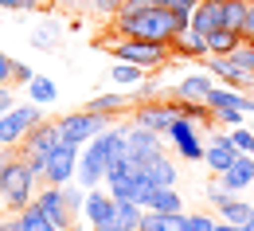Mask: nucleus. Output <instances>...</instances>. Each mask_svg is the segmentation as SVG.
Returning a JSON list of instances; mask_svg holds the SVG:
<instances>
[{
    "label": "nucleus",
    "instance_id": "47",
    "mask_svg": "<svg viewBox=\"0 0 254 231\" xmlns=\"http://www.w3.org/2000/svg\"><path fill=\"white\" fill-rule=\"evenodd\" d=\"M251 157H254V149H251Z\"/></svg>",
    "mask_w": 254,
    "mask_h": 231
},
{
    "label": "nucleus",
    "instance_id": "11",
    "mask_svg": "<svg viewBox=\"0 0 254 231\" xmlns=\"http://www.w3.org/2000/svg\"><path fill=\"white\" fill-rule=\"evenodd\" d=\"M35 204L47 212V220L55 224L59 231H70L74 224H78V216L66 208V196H63V188L59 184H39V192H35Z\"/></svg>",
    "mask_w": 254,
    "mask_h": 231
},
{
    "label": "nucleus",
    "instance_id": "42",
    "mask_svg": "<svg viewBox=\"0 0 254 231\" xmlns=\"http://www.w3.org/2000/svg\"><path fill=\"white\" fill-rule=\"evenodd\" d=\"M0 231H24V228H20V216H8V220H0Z\"/></svg>",
    "mask_w": 254,
    "mask_h": 231
},
{
    "label": "nucleus",
    "instance_id": "7",
    "mask_svg": "<svg viewBox=\"0 0 254 231\" xmlns=\"http://www.w3.org/2000/svg\"><path fill=\"white\" fill-rule=\"evenodd\" d=\"M47 114H43V106H35V102H16L4 118H0V145L4 149H20V141L28 137L32 126H39Z\"/></svg>",
    "mask_w": 254,
    "mask_h": 231
},
{
    "label": "nucleus",
    "instance_id": "37",
    "mask_svg": "<svg viewBox=\"0 0 254 231\" xmlns=\"http://www.w3.org/2000/svg\"><path fill=\"white\" fill-rule=\"evenodd\" d=\"M122 4H126V0H90V8H94L98 16H118Z\"/></svg>",
    "mask_w": 254,
    "mask_h": 231
},
{
    "label": "nucleus",
    "instance_id": "46",
    "mask_svg": "<svg viewBox=\"0 0 254 231\" xmlns=\"http://www.w3.org/2000/svg\"><path fill=\"white\" fill-rule=\"evenodd\" d=\"M191 4H199V0H191Z\"/></svg>",
    "mask_w": 254,
    "mask_h": 231
},
{
    "label": "nucleus",
    "instance_id": "24",
    "mask_svg": "<svg viewBox=\"0 0 254 231\" xmlns=\"http://www.w3.org/2000/svg\"><path fill=\"white\" fill-rule=\"evenodd\" d=\"M24 90H28V102H35V106H51V102L59 98V86H55L47 75H35Z\"/></svg>",
    "mask_w": 254,
    "mask_h": 231
},
{
    "label": "nucleus",
    "instance_id": "19",
    "mask_svg": "<svg viewBox=\"0 0 254 231\" xmlns=\"http://www.w3.org/2000/svg\"><path fill=\"white\" fill-rule=\"evenodd\" d=\"M191 28L199 35H211L215 28H227L223 24V0H199L191 8Z\"/></svg>",
    "mask_w": 254,
    "mask_h": 231
},
{
    "label": "nucleus",
    "instance_id": "23",
    "mask_svg": "<svg viewBox=\"0 0 254 231\" xmlns=\"http://www.w3.org/2000/svg\"><path fill=\"white\" fill-rule=\"evenodd\" d=\"M215 212H223L219 220H227V224H239V228H247V224L254 220V204H251V200H243V196H227L219 208H215Z\"/></svg>",
    "mask_w": 254,
    "mask_h": 231
},
{
    "label": "nucleus",
    "instance_id": "10",
    "mask_svg": "<svg viewBox=\"0 0 254 231\" xmlns=\"http://www.w3.org/2000/svg\"><path fill=\"white\" fill-rule=\"evenodd\" d=\"M74 172H78V145H70V141H59L55 149H51V157H47V165H43V184H70L74 180Z\"/></svg>",
    "mask_w": 254,
    "mask_h": 231
},
{
    "label": "nucleus",
    "instance_id": "1",
    "mask_svg": "<svg viewBox=\"0 0 254 231\" xmlns=\"http://www.w3.org/2000/svg\"><path fill=\"white\" fill-rule=\"evenodd\" d=\"M180 16L164 4L149 0H126L122 12L114 16V39H153V43H172V35L180 32Z\"/></svg>",
    "mask_w": 254,
    "mask_h": 231
},
{
    "label": "nucleus",
    "instance_id": "2",
    "mask_svg": "<svg viewBox=\"0 0 254 231\" xmlns=\"http://www.w3.org/2000/svg\"><path fill=\"white\" fill-rule=\"evenodd\" d=\"M122 149H126V122H114L110 130H102L98 137H90V141L78 149V172H74V180H78L82 188H98V184L106 180L110 161H114Z\"/></svg>",
    "mask_w": 254,
    "mask_h": 231
},
{
    "label": "nucleus",
    "instance_id": "34",
    "mask_svg": "<svg viewBox=\"0 0 254 231\" xmlns=\"http://www.w3.org/2000/svg\"><path fill=\"white\" fill-rule=\"evenodd\" d=\"M215 216L211 212H188V231H215Z\"/></svg>",
    "mask_w": 254,
    "mask_h": 231
},
{
    "label": "nucleus",
    "instance_id": "25",
    "mask_svg": "<svg viewBox=\"0 0 254 231\" xmlns=\"http://www.w3.org/2000/svg\"><path fill=\"white\" fill-rule=\"evenodd\" d=\"M145 208L149 212H184V200L176 188H153L149 200H145Z\"/></svg>",
    "mask_w": 254,
    "mask_h": 231
},
{
    "label": "nucleus",
    "instance_id": "14",
    "mask_svg": "<svg viewBox=\"0 0 254 231\" xmlns=\"http://www.w3.org/2000/svg\"><path fill=\"white\" fill-rule=\"evenodd\" d=\"M235 157H239V145L231 141V130H219L207 137V145H203V165L211 168L215 176H219L223 168L235 165Z\"/></svg>",
    "mask_w": 254,
    "mask_h": 231
},
{
    "label": "nucleus",
    "instance_id": "49",
    "mask_svg": "<svg viewBox=\"0 0 254 231\" xmlns=\"http://www.w3.org/2000/svg\"><path fill=\"white\" fill-rule=\"evenodd\" d=\"M251 192H254V188H251Z\"/></svg>",
    "mask_w": 254,
    "mask_h": 231
},
{
    "label": "nucleus",
    "instance_id": "26",
    "mask_svg": "<svg viewBox=\"0 0 254 231\" xmlns=\"http://www.w3.org/2000/svg\"><path fill=\"white\" fill-rule=\"evenodd\" d=\"M239 43H243V32H235V28H215L207 35V51L211 55H231Z\"/></svg>",
    "mask_w": 254,
    "mask_h": 231
},
{
    "label": "nucleus",
    "instance_id": "5",
    "mask_svg": "<svg viewBox=\"0 0 254 231\" xmlns=\"http://www.w3.org/2000/svg\"><path fill=\"white\" fill-rule=\"evenodd\" d=\"M59 141H63V137H59V122H55V118H43L39 126L28 130V137L20 141V149H16V153H20V157H24L39 176H43V165H47V157H51V149H55Z\"/></svg>",
    "mask_w": 254,
    "mask_h": 231
},
{
    "label": "nucleus",
    "instance_id": "9",
    "mask_svg": "<svg viewBox=\"0 0 254 231\" xmlns=\"http://www.w3.org/2000/svg\"><path fill=\"white\" fill-rule=\"evenodd\" d=\"M114 204L118 200L110 196V188L106 184H98V188H86V200H82V212H78V220L86 224L90 231H110V220H114Z\"/></svg>",
    "mask_w": 254,
    "mask_h": 231
},
{
    "label": "nucleus",
    "instance_id": "35",
    "mask_svg": "<svg viewBox=\"0 0 254 231\" xmlns=\"http://www.w3.org/2000/svg\"><path fill=\"white\" fill-rule=\"evenodd\" d=\"M35 78V71L28 63H20V59H12V86H28Z\"/></svg>",
    "mask_w": 254,
    "mask_h": 231
},
{
    "label": "nucleus",
    "instance_id": "21",
    "mask_svg": "<svg viewBox=\"0 0 254 231\" xmlns=\"http://www.w3.org/2000/svg\"><path fill=\"white\" fill-rule=\"evenodd\" d=\"M141 220H145V204H137V200H118V204H114L110 231H137Z\"/></svg>",
    "mask_w": 254,
    "mask_h": 231
},
{
    "label": "nucleus",
    "instance_id": "40",
    "mask_svg": "<svg viewBox=\"0 0 254 231\" xmlns=\"http://www.w3.org/2000/svg\"><path fill=\"white\" fill-rule=\"evenodd\" d=\"M0 12H32V0H0Z\"/></svg>",
    "mask_w": 254,
    "mask_h": 231
},
{
    "label": "nucleus",
    "instance_id": "22",
    "mask_svg": "<svg viewBox=\"0 0 254 231\" xmlns=\"http://www.w3.org/2000/svg\"><path fill=\"white\" fill-rule=\"evenodd\" d=\"M137 231H188V212H149Z\"/></svg>",
    "mask_w": 254,
    "mask_h": 231
},
{
    "label": "nucleus",
    "instance_id": "6",
    "mask_svg": "<svg viewBox=\"0 0 254 231\" xmlns=\"http://www.w3.org/2000/svg\"><path fill=\"white\" fill-rule=\"evenodd\" d=\"M59 122V137L63 141H70V145H86L90 137H98L102 130H110L114 126V118H106V114H98V110H74V114H63V118H55Z\"/></svg>",
    "mask_w": 254,
    "mask_h": 231
},
{
    "label": "nucleus",
    "instance_id": "27",
    "mask_svg": "<svg viewBox=\"0 0 254 231\" xmlns=\"http://www.w3.org/2000/svg\"><path fill=\"white\" fill-rule=\"evenodd\" d=\"M16 216H20V228H24V231H59L55 224H51V220H47V212H43L35 200L28 204V208H20Z\"/></svg>",
    "mask_w": 254,
    "mask_h": 231
},
{
    "label": "nucleus",
    "instance_id": "36",
    "mask_svg": "<svg viewBox=\"0 0 254 231\" xmlns=\"http://www.w3.org/2000/svg\"><path fill=\"white\" fill-rule=\"evenodd\" d=\"M203 196H207V204H211V208H219L223 200H227V196H235V192H227V188H223V180H211V184L203 188Z\"/></svg>",
    "mask_w": 254,
    "mask_h": 231
},
{
    "label": "nucleus",
    "instance_id": "28",
    "mask_svg": "<svg viewBox=\"0 0 254 231\" xmlns=\"http://www.w3.org/2000/svg\"><path fill=\"white\" fill-rule=\"evenodd\" d=\"M110 82H114V86H122V90H129V86L145 82V71H141V67H133V63L114 59V67H110Z\"/></svg>",
    "mask_w": 254,
    "mask_h": 231
},
{
    "label": "nucleus",
    "instance_id": "4",
    "mask_svg": "<svg viewBox=\"0 0 254 231\" xmlns=\"http://www.w3.org/2000/svg\"><path fill=\"white\" fill-rule=\"evenodd\" d=\"M110 55L122 59V63H133L141 71H157L172 59L168 43H153V39H114L110 43Z\"/></svg>",
    "mask_w": 254,
    "mask_h": 231
},
{
    "label": "nucleus",
    "instance_id": "45",
    "mask_svg": "<svg viewBox=\"0 0 254 231\" xmlns=\"http://www.w3.org/2000/svg\"><path fill=\"white\" fill-rule=\"evenodd\" d=\"M247 231H254V220H251V224H247Z\"/></svg>",
    "mask_w": 254,
    "mask_h": 231
},
{
    "label": "nucleus",
    "instance_id": "33",
    "mask_svg": "<svg viewBox=\"0 0 254 231\" xmlns=\"http://www.w3.org/2000/svg\"><path fill=\"white\" fill-rule=\"evenodd\" d=\"M231 141L239 145V153H251L254 149V126H235V130H231Z\"/></svg>",
    "mask_w": 254,
    "mask_h": 231
},
{
    "label": "nucleus",
    "instance_id": "32",
    "mask_svg": "<svg viewBox=\"0 0 254 231\" xmlns=\"http://www.w3.org/2000/svg\"><path fill=\"white\" fill-rule=\"evenodd\" d=\"M211 114H215V126H223V130L247 126V114H243V110H211Z\"/></svg>",
    "mask_w": 254,
    "mask_h": 231
},
{
    "label": "nucleus",
    "instance_id": "44",
    "mask_svg": "<svg viewBox=\"0 0 254 231\" xmlns=\"http://www.w3.org/2000/svg\"><path fill=\"white\" fill-rule=\"evenodd\" d=\"M55 0H32V8H51Z\"/></svg>",
    "mask_w": 254,
    "mask_h": 231
},
{
    "label": "nucleus",
    "instance_id": "12",
    "mask_svg": "<svg viewBox=\"0 0 254 231\" xmlns=\"http://www.w3.org/2000/svg\"><path fill=\"white\" fill-rule=\"evenodd\" d=\"M129 122L133 126H141V130H153V133H168V126L176 122V114H172V106L168 98H157V102H137L133 106V114H129Z\"/></svg>",
    "mask_w": 254,
    "mask_h": 231
},
{
    "label": "nucleus",
    "instance_id": "18",
    "mask_svg": "<svg viewBox=\"0 0 254 231\" xmlns=\"http://www.w3.org/2000/svg\"><path fill=\"white\" fill-rule=\"evenodd\" d=\"M141 172L149 176V184L153 188H176V180H180V168H176V161L160 149V153H153L149 161H141Z\"/></svg>",
    "mask_w": 254,
    "mask_h": 231
},
{
    "label": "nucleus",
    "instance_id": "17",
    "mask_svg": "<svg viewBox=\"0 0 254 231\" xmlns=\"http://www.w3.org/2000/svg\"><path fill=\"white\" fill-rule=\"evenodd\" d=\"M219 180H223V188H227V192H235V196L251 192V188H254V157H251V153H239V157H235V165L219 172Z\"/></svg>",
    "mask_w": 254,
    "mask_h": 231
},
{
    "label": "nucleus",
    "instance_id": "29",
    "mask_svg": "<svg viewBox=\"0 0 254 231\" xmlns=\"http://www.w3.org/2000/svg\"><path fill=\"white\" fill-rule=\"evenodd\" d=\"M157 98H168V90L160 86L157 78H145V82H137V90H133V106H137V102H157Z\"/></svg>",
    "mask_w": 254,
    "mask_h": 231
},
{
    "label": "nucleus",
    "instance_id": "15",
    "mask_svg": "<svg viewBox=\"0 0 254 231\" xmlns=\"http://www.w3.org/2000/svg\"><path fill=\"white\" fill-rule=\"evenodd\" d=\"M211 86H215V78H211L207 71H188V75H180V82H176L168 94L180 98V102H191V106H207Z\"/></svg>",
    "mask_w": 254,
    "mask_h": 231
},
{
    "label": "nucleus",
    "instance_id": "3",
    "mask_svg": "<svg viewBox=\"0 0 254 231\" xmlns=\"http://www.w3.org/2000/svg\"><path fill=\"white\" fill-rule=\"evenodd\" d=\"M39 184H43V176L35 172L20 153L4 165V172H0V188H4V208L8 212H20V208H28L35 200V192H39Z\"/></svg>",
    "mask_w": 254,
    "mask_h": 231
},
{
    "label": "nucleus",
    "instance_id": "20",
    "mask_svg": "<svg viewBox=\"0 0 254 231\" xmlns=\"http://www.w3.org/2000/svg\"><path fill=\"white\" fill-rule=\"evenodd\" d=\"M86 106L98 110V114H106V118H122V114L133 110V94H129V90H102V94H94Z\"/></svg>",
    "mask_w": 254,
    "mask_h": 231
},
{
    "label": "nucleus",
    "instance_id": "41",
    "mask_svg": "<svg viewBox=\"0 0 254 231\" xmlns=\"http://www.w3.org/2000/svg\"><path fill=\"white\" fill-rule=\"evenodd\" d=\"M0 82L12 86V55H4V51H0Z\"/></svg>",
    "mask_w": 254,
    "mask_h": 231
},
{
    "label": "nucleus",
    "instance_id": "31",
    "mask_svg": "<svg viewBox=\"0 0 254 231\" xmlns=\"http://www.w3.org/2000/svg\"><path fill=\"white\" fill-rule=\"evenodd\" d=\"M231 63L239 67V71H247V75H254V43H239L231 51Z\"/></svg>",
    "mask_w": 254,
    "mask_h": 231
},
{
    "label": "nucleus",
    "instance_id": "48",
    "mask_svg": "<svg viewBox=\"0 0 254 231\" xmlns=\"http://www.w3.org/2000/svg\"><path fill=\"white\" fill-rule=\"evenodd\" d=\"M0 149H4V145H0Z\"/></svg>",
    "mask_w": 254,
    "mask_h": 231
},
{
    "label": "nucleus",
    "instance_id": "43",
    "mask_svg": "<svg viewBox=\"0 0 254 231\" xmlns=\"http://www.w3.org/2000/svg\"><path fill=\"white\" fill-rule=\"evenodd\" d=\"M215 231H247V228H239V224H227V220H219V224H215Z\"/></svg>",
    "mask_w": 254,
    "mask_h": 231
},
{
    "label": "nucleus",
    "instance_id": "16",
    "mask_svg": "<svg viewBox=\"0 0 254 231\" xmlns=\"http://www.w3.org/2000/svg\"><path fill=\"white\" fill-rule=\"evenodd\" d=\"M168 51H172V59H207L211 51H207V35H199L191 24H184L180 32L172 35V43H168Z\"/></svg>",
    "mask_w": 254,
    "mask_h": 231
},
{
    "label": "nucleus",
    "instance_id": "13",
    "mask_svg": "<svg viewBox=\"0 0 254 231\" xmlns=\"http://www.w3.org/2000/svg\"><path fill=\"white\" fill-rule=\"evenodd\" d=\"M160 149H164V137H160V133L141 130V126L126 122V149H122V153H126L129 161H137V165H141V161H149V157L160 153Z\"/></svg>",
    "mask_w": 254,
    "mask_h": 231
},
{
    "label": "nucleus",
    "instance_id": "38",
    "mask_svg": "<svg viewBox=\"0 0 254 231\" xmlns=\"http://www.w3.org/2000/svg\"><path fill=\"white\" fill-rule=\"evenodd\" d=\"M16 106V86H8V82H0V118L8 114Z\"/></svg>",
    "mask_w": 254,
    "mask_h": 231
},
{
    "label": "nucleus",
    "instance_id": "39",
    "mask_svg": "<svg viewBox=\"0 0 254 231\" xmlns=\"http://www.w3.org/2000/svg\"><path fill=\"white\" fill-rule=\"evenodd\" d=\"M243 43H254V0L247 4V20H243Z\"/></svg>",
    "mask_w": 254,
    "mask_h": 231
},
{
    "label": "nucleus",
    "instance_id": "30",
    "mask_svg": "<svg viewBox=\"0 0 254 231\" xmlns=\"http://www.w3.org/2000/svg\"><path fill=\"white\" fill-rule=\"evenodd\" d=\"M59 32H63L59 24H39L32 32V43L35 47H55V43H59Z\"/></svg>",
    "mask_w": 254,
    "mask_h": 231
},
{
    "label": "nucleus",
    "instance_id": "8",
    "mask_svg": "<svg viewBox=\"0 0 254 231\" xmlns=\"http://www.w3.org/2000/svg\"><path fill=\"white\" fill-rule=\"evenodd\" d=\"M164 141L172 145V153L180 157V161H203V133H199V122H191V118H176L168 133H164Z\"/></svg>",
    "mask_w": 254,
    "mask_h": 231
}]
</instances>
